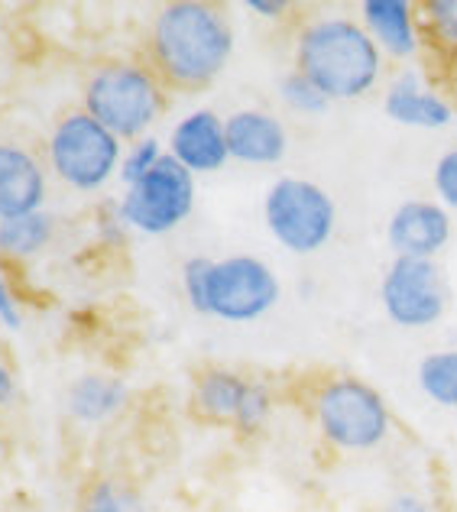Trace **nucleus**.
Segmentation results:
<instances>
[{
	"mask_svg": "<svg viewBox=\"0 0 457 512\" xmlns=\"http://www.w3.org/2000/svg\"><path fill=\"white\" fill-rule=\"evenodd\" d=\"M247 7L253 13H260V17H279V13L286 10L282 0H247Z\"/></svg>",
	"mask_w": 457,
	"mask_h": 512,
	"instance_id": "cd10ccee",
	"label": "nucleus"
},
{
	"mask_svg": "<svg viewBox=\"0 0 457 512\" xmlns=\"http://www.w3.org/2000/svg\"><path fill=\"white\" fill-rule=\"evenodd\" d=\"M82 512H146V509H143V503L133 493L120 490L117 483L104 480V483H98V487L88 493Z\"/></svg>",
	"mask_w": 457,
	"mask_h": 512,
	"instance_id": "412c9836",
	"label": "nucleus"
},
{
	"mask_svg": "<svg viewBox=\"0 0 457 512\" xmlns=\"http://www.w3.org/2000/svg\"><path fill=\"white\" fill-rule=\"evenodd\" d=\"M266 415H270V393L260 386V383H250L247 386V396L240 402V412H237V425L240 428H260L266 422Z\"/></svg>",
	"mask_w": 457,
	"mask_h": 512,
	"instance_id": "b1692460",
	"label": "nucleus"
},
{
	"mask_svg": "<svg viewBox=\"0 0 457 512\" xmlns=\"http://www.w3.org/2000/svg\"><path fill=\"white\" fill-rule=\"evenodd\" d=\"M85 111L117 140H137L163 114V91L140 65L111 62L88 78Z\"/></svg>",
	"mask_w": 457,
	"mask_h": 512,
	"instance_id": "7ed1b4c3",
	"label": "nucleus"
},
{
	"mask_svg": "<svg viewBox=\"0 0 457 512\" xmlns=\"http://www.w3.org/2000/svg\"><path fill=\"white\" fill-rule=\"evenodd\" d=\"M52 237V218L43 211L26 214V218L0 221V250L10 256H33L39 253Z\"/></svg>",
	"mask_w": 457,
	"mask_h": 512,
	"instance_id": "a211bd4d",
	"label": "nucleus"
},
{
	"mask_svg": "<svg viewBox=\"0 0 457 512\" xmlns=\"http://www.w3.org/2000/svg\"><path fill=\"white\" fill-rule=\"evenodd\" d=\"M0 321H4V325H7L10 331H17V328L23 325L20 308H17V302H13V295H10V289H7L4 276H0Z\"/></svg>",
	"mask_w": 457,
	"mask_h": 512,
	"instance_id": "bb28decb",
	"label": "nucleus"
},
{
	"mask_svg": "<svg viewBox=\"0 0 457 512\" xmlns=\"http://www.w3.org/2000/svg\"><path fill=\"white\" fill-rule=\"evenodd\" d=\"M127 386L114 376H82L69 389V412L78 422H104L124 406Z\"/></svg>",
	"mask_w": 457,
	"mask_h": 512,
	"instance_id": "dca6fc26",
	"label": "nucleus"
},
{
	"mask_svg": "<svg viewBox=\"0 0 457 512\" xmlns=\"http://www.w3.org/2000/svg\"><path fill=\"white\" fill-rule=\"evenodd\" d=\"M13 393H17V383H13V373L0 363V409L7 406V402L13 399Z\"/></svg>",
	"mask_w": 457,
	"mask_h": 512,
	"instance_id": "c756f323",
	"label": "nucleus"
},
{
	"mask_svg": "<svg viewBox=\"0 0 457 512\" xmlns=\"http://www.w3.org/2000/svg\"><path fill=\"white\" fill-rule=\"evenodd\" d=\"M234 36L218 10L179 0L159 10L153 23V56L169 82L201 88L218 78L231 59Z\"/></svg>",
	"mask_w": 457,
	"mask_h": 512,
	"instance_id": "f257e3e1",
	"label": "nucleus"
},
{
	"mask_svg": "<svg viewBox=\"0 0 457 512\" xmlns=\"http://www.w3.org/2000/svg\"><path fill=\"white\" fill-rule=\"evenodd\" d=\"M282 98H286L292 111H302V114H321L331 101L328 94L308 82L302 72H292L286 82H282Z\"/></svg>",
	"mask_w": 457,
	"mask_h": 512,
	"instance_id": "aec40b11",
	"label": "nucleus"
},
{
	"mask_svg": "<svg viewBox=\"0 0 457 512\" xmlns=\"http://www.w3.org/2000/svg\"><path fill=\"white\" fill-rule=\"evenodd\" d=\"M266 227L292 253H315L334 234V201L305 179H279L266 195Z\"/></svg>",
	"mask_w": 457,
	"mask_h": 512,
	"instance_id": "39448f33",
	"label": "nucleus"
},
{
	"mask_svg": "<svg viewBox=\"0 0 457 512\" xmlns=\"http://www.w3.org/2000/svg\"><path fill=\"white\" fill-rule=\"evenodd\" d=\"M386 114L406 127H445L451 120V107L438 94L425 91L419 85V75L406 72L386 94Z\"/></svg>",
	"mask_w": 457,
	"mask_h": 512,
	"instance_id": "4468645a",
	"label": "nucleus"
},
{
	"mask_svg": "<svg viewBox=\"0 0 457 512\" xmlns=\"http://www.w3.org/2000/svg\"><path fill=\"white\" fill-rule=\"evenodd\" d=\"M383 308L402 328H425L445 315V286L432 260L396 256L383 279Z\"/></svg>",
	"mask_w": 457,
	"mask_h": 512,
	"instance_id": "1a4fd4ad",
	"label": "nucleus"
},
{
	"mask_svg": "<svg viewBox=\"0 0 457 512\" xmlns=\"http://www.w3.org/2000/svg\"><path fill=\"white\" fill-rule=\"evenodd\" d=\"M419 386L438 406H457V350L428 354L419 367Z\"/></svg>",
	"mask_w": 457,
	"mask_h": 512,
	"instance_id": "6ab92c4d",
	"label": "nucleus"
},
{
	"mask_svg": "<svg viewBox=\"0 0 457 512\" xmlns=\"http://www.w3.org/2000/svg\"><path fill=\"white\" fill-rule=\"evenodd\" d=\"M227 130V150L240 163L270 166L286 156V127L273 114L263 111H237L224 120Z\"/></svg>",
	"mask_w": 457,
	"mask_h": 512,
	"instance_id": "ddd939ff",
	"label": "nucleus"
},
{
	"mask_svg": "<svg viewBox=\"0 0 457 512\" xmlns=\"http://www.w3.org/2000/svg\"><path fill=\"white\" fill-rule=\"evenodd\" d=\"M247 386L237 373L231 370H208L195 386V402L208 419H234L240 412V402L247 396Z\"/></svg>",
	"mask_w": 457,
	"mask_h": 512,
	"instance_id": "f3484780",
	"label": "nucleus"
},
{
	"mask_svg": "<svg viewBox=\"0 0 457 512\" xmlns=\"http://www.w3.org/2000/svg\"><path fill=\"white\" fill-rule=\"evenodd\" d=\"M163 156H166V153L159 150V140L143 137L140 143H133V150L127 153L124 166H120V179H124L127 188H130V185H137V182L143 179V175L150 172Z\"/></svg>",
	"mask_w": 457,
	"mask_h": 512,
	"instance_id": "5701e85b",
	"label": "nucleus"
},
{
	"mask_svg": "<svg viewBox=\"0 0 457 512\" xmlns=\"http://www.w3.org/2000/svg\"><path fill=\"white\" fill-rule=\"evenodd\" d=\"M428 13H432L438 33L445 36L448 43H457V0H432Z\"/></svg>",
	"mask_w": 457,
	"mask_h": 512,
	"instance_id": "a878e982",
	"label": "nucleus"
},
{
	"mask_svg": "<svg viewBox=\"0 0 457 512\" xmlns=\"http://www.w3.org/2000/svg\"><path fill=\"white\" fill-rule=\"evenodd\" d=\"M46 198V175L33 153L0 143V221L36 214Z\"/></svg>",
	"mask_w": 457,
	"mask_h": 512,
	"instance_id": "f8f14e48",
	"label": "nucleus"
},
{
	"mask_svg": "<svg viewBox=\"0 0 457 512\" xmlns=\"http://www.w3.org/2000/svg\"><path fill=\"white\" fill-rule=\"evenodd\" d=\"M211 269L214 263L205 260V256H195L182 266V286L188 302H192L195 312H205L208 315V286H211Z\"/></svg>",
	"mask_w": 457,
	"mask_h": 512,
	"instance_id": "4be33fe9",
	"label": "nucleus"
},
{
	"mask_svg": "<svg viewBox=\"0 0 457 512\" xmlns=\"http://www.w3.org/2000/svg\"><path fill=\"white\" fill-rule=\"evenodd\" d=\"M364 20L370 26L373 43H380L393 56H412L419 46L412 23V7L406 0H367L364 4Z\"/></svg>",
	"mask_w": 457,
	"mask_h": 512,
	"instance_id": "2eb2a0df",
	"label": "nucleus"
},
{
	"mask_svg": "<svg viewBox=\"0 0 457 512\" xmlns=\"http://www.w3.org/2000/svg\"><path fill=\"white\" fill-rule=\"evenodd\" d=\"M451 218L435 201H406L389 218V247L412 260H432L448 244Z\"/></svg>",
	"mask_w": 457,
	"mask_h": 512,
	"instance_id": "9d476101",
	"label": "nucleus"
},
{
	"mask_svg": "<svg viewBox=\"0 0 457 512\" xmlns=\"http://www.w3.org/2000/svg\"><path fill=\"white\" fill-rule=\"evenodd\" d=\"M49 163L65 185L94 192L114 175L120 163V140L88 111H72L52 130Z\"/></svg>",
	"mask_w": 457,
	"mask_h": 512,
	"instance_id": "20e7f679",
	"label": "nucleus"
},
{
	"mask_svg": "<svg viewBox=\"0 0 457 512\" xmlns=\"http://www.w3.org/2000/svg\"><path fill=\"white\" fill-rule=\"evenodd\" d=\"M169 156L182 163L192 175L221 169L231 159L224 120L214 111H195L182 117L169 137Z\"/></svg>",
	"mask_w": 457,
	"mask_h": 512,
	"instance_id": "9b49d317",
	"label": "nucleus"
},
{
	"mask_svg": "<svg viewBox=\"0 0 457 512\" xmlns=\"http://www.w3.org/2000/svg\"><path fill=\"white\" fill-rule=\"evenodd\" d=\"M386 512H428V506L419 500V496H399V500L389 503Z\"/></svg>",
	"mask_w": 457,
	"mask_h": 512,
	"instance_id": "c85d7f7f",
	"label": "nucleus"
},
{
	"mask_svg": "<svg viewBox=\"0 0 457 512\" xmlns=\"http://www.w3.org/2000/svg\"><path fill=\"white\" fill-rule=\"evenodd\" d=\"M279 302V279L257 256H227L214 263L208 286V315L224 321H253Z\"/></svg>",
	"mask_w": 457,
	"mask_h": 512,
	"instance_id": "6e6552de",
	"label": "nucleus"
},
{
	"mask_svg": "<svg viewBox=\"0 0 457 512\" xmlns=\"http://www.w3.org/2000/svg\"><path fill=\"white\" fill-rule=\"evenodd\" d=\"M195 208V179L169 153L127 188L120 201V221L140 234H169Z\"/></svg>",
	"mask_w": 457,
	"mask_h": 512,
	"instance_id": "423d86ee",
	"label": "nucleus"
},
{
	"mask_svg": "<svg viewBox=\"0 0 457 512\" xmlns=\"http://www.w3.org/2000/svg\"><path fill=\"white\" fill-rule=\"evenodd\" d=\"M321 431L347 451H364L386 438L389 415L376 389L360 380H338L318 396Z\"/></svg>",
	"mask_w": 457,
	"mask_h": 512,
	"instance_id": "0eeeda50",
	"label": "nucleus"
},
{
	"mask_svg": "<svg viewBox=\"0 0 457 512\" xmlns=\"http://www.w3.org/2000/svg\"><path fill=\"white\" fill-rule=\"evenodd\" d=\"M435 188L438 195L448 201L451 208H457V150L445 153L435 166Z\"/></svg>",
	"mask_w": 457,
	"mask_h": 512,
	"instance_id": "393cba45",
	"label": "nucleus"
},
{
	"mask_svg": "<svg viewBox=\"0 0 457 512\" xmlns=\"http://www.w3.org/2000/svg\"><path fill=\"white\" fill-rule=\"evenodd\" d=\"M299 72L318 85L331 101L360 98L380 75V49L373 36L354 20H318L295 49Z\"/></svg>",
	"mask_w": 457,
	"mask_h": 512,
	"instance_id": "f03ea898",
	"label": "nucleus"
}]
</instances>
